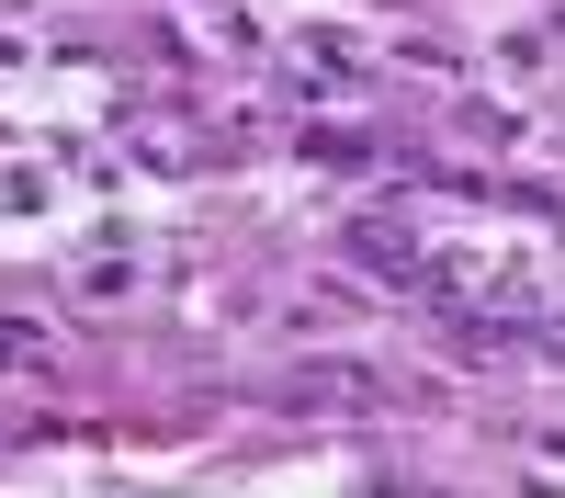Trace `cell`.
I'll use <instances>...</instances> for the list:
<instances>
[{"instance_id":"6da1fadb","label":"cell","mask_w":565,"mask_h":498,"mask_svg":"<svg viewBox=\"0 0 565 498\" xmlns=\"http://www.w3.org/2000/svg\"><path fill=\"white\" fill-rule=\"evenodd\" d=\"M282 396H295V407H385L396 385H385V374H362V362H328V374H295Z\"/></svg>"}]
</instances>
